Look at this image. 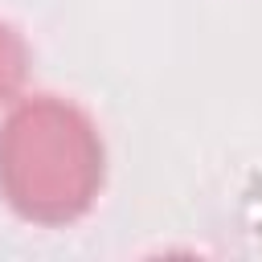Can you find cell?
Here are the masks:
<instances>
[{
	"instance_id": "cell-1",
	"label": "cell",
	"mask_w": 262,
	"mask_h": 262,
	"mask_svg": "<svg viewBox=\"0 0 262 262\" xmlns=\"http://www.w3.org/2000/svg\"><path fill=\"white\" fill-rule=\"evenodd\" d=\"M98 184L102 143L78 106L37 94L8 115L0 127V192L20 217L41 225L74 221L90 209Z\"/></svg>"
},
{
	"instance_id": "cell-2",
	"label": "cell",
	"mask_w": 262,
	"mask_h": 262,
	"mask_svg": "<svg viewBox=\"0 0 262 262\" xmlns=\"http://www.w3.org/2000/svg\"><path fill=\"white\" fill-rule=\"evenodd\" d=\"M20 78H25V45L8 25H0V102L20 86Z\"/></svg>"
}]
</instances>
